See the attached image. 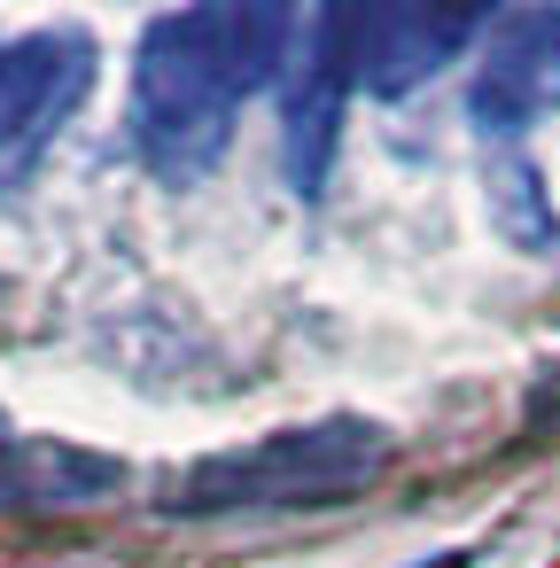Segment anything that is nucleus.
I'll return each mask as SVG.
<instances>
[{
	"instance_id": "1",
	"label": "nucleus",
	"mask_w": 560,
	"mask_h": 568,
	"mask_svg": "<svg viewBox=\"0 0 560 568\" xmlns=\"http://www.w3.org/2000/svg\"><path fill=\"white\" fill-rule=\"evenodd\" d=\"M288 9H172L141 32L133 48V156L164 187H195L226 141L234 118L257 87H281L288 55Z\"/></svg>"
},
{
	"instance_id": "2",
	"label": "nucleus",
	"mask_w": 560,
	"mask_h": 568,
	"mask_svg": "<svg viewBox=\"0 0 560 568\" xmlns=\"http://www.w3.org/2000/svg\"><path fill=\"white\" fill-rule=\"evenodd\" d=\"M397 459V436L358 413H327L312 428H273L257 444L211 452L180 490L172 514H296V506H343L350 490L381 483Z\"/></svg>"
},
{
	"instance_id": "3",
	"label": "nucleus",
	"mask_w": 560,
	"mask_h": 568,
	"mask_svg": "<svg viewBox=\"0 0 560 568\" xmlns=\"http://www.w3.org/2000/svg\"><path fill=\"white\" fill-rule=\"evenodd\" d=\"M560 110V9H506L475 40L467 118L482 141H521Z\"/></svg>"
},
{
	"instance_id": "4",
	"label": "nucleus",
	"mask_w": 560,
	"mask_h": 568,
	"mask_svg": "<svg viewBox=\"0 0 560 568\" xmlns=\"http://www.w3.org/2000/svg\"><path fill=\"white\" fill-rule=\"evenodd\" d=\"M343 24V71L350 94H413L420 79H436L459 48L482 40L490 17L475 9H428V0H374V9H335Z\"/></svg>"
},
{
	"instance_id": "5",
	"label": "nucleus",
	"mask_w": 560,
	"mask_h": 568,
	"mask_svg": "<svg viewBox=\"0 0 560 568\" xmlns=\"http://www.w3.org/2000/svg\"><path fill=\"white\" fill-rule=\"evenodd\" d=\"M350 71H343V24L335 9H304L288 24V55H281V141H288V187L304 203L327 195V164H335V118H343Z\"/></svg>"
},
{
	"instance_id": "6",
	"label": "nucleus",
	"mask_w": 560,
	"mask_h": 568,
	"mask_svg": "<svg viewBox=\"0 0 560 568\" xmlns=\"http://www.w3.org/2000/svg\"><path fill=\"white\" fill-rule=\"evenodd\" d=\"M86 87H94V40L71 24L0 48V172L40 156V141L86 102Z\"/></svg>"
},
{
	"instance_id": "7",
	"label": "nucleus",
	"mask_w": 560,
	"mask_h": 568,
	"mask_svg": "<svg viewBox=\"0 0 560 568\" xmlns=\"http://www.w3.org/2000/svg\"><path fill=\"white\" fill-rule=\"evenodd\" d=\"M110 490H125V459L63 444V436H9L0 452V506H102Z\"/></svg>"
},
{
	"instance_id": "8",
	"label": "nucleus",
	"mask_w": 560,
	"mask_h": 568,
	"mask_svg": "<svg viewBox=\"0 0 560 568\" xmlns=\"http://www.w3.org/2000/svg\"><path fill=\"white\" fill-rule=\"evenodd\" d=\"M490 211H498V226L521 242V250H552V211H544V195H537V172L521 164V156H506L498 172H490Z\"/></svg>"
},
{
	"instance_id": "9",
	"label": "nucleus",
	"mask_w": 560,
	"mask_h": 568,
	"mask_svg": "<svg viewBox=\"0 0 560 568\" xmlns=\"http://www.w3.org/2000/svg\"><path fill=\"white\" fill-rule=\"evenodd\" d=\"M420 568H467V552H444V560H420Z\"/></svg>"
}]
</instances>
